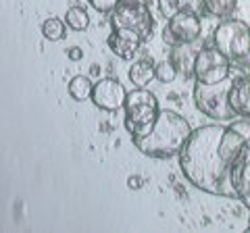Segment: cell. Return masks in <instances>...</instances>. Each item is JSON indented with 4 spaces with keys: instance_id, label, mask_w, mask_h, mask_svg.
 Returning a JSON list of instances; mask_svg holds the SVG:
<instances>
[{
    "instance_id": "8fae6325",
    "label": "cell",
    "mask_w": 250,
    "mask_h": 233,
    "mask_svg": "<svg viewBox=\"0 0 250 233\" xmlns=\"http://www.w3.org/2000/svg\"><path fill=\"white\" fill-rule=\"evenodd\" d=\"M196 54H198V48H194V44H175V46H171L169 58L175 65L177 73L186 77V79H190V77H194Z\"/></svg>"
},
{
    "instance_id": "52a82bcc",
    "label": "cell",
    "mask_w": 250,
    "mask_h": 233,
    "mask_svg": "<svg viewBox=\"0 0 250 233\" xmlns=\"http://www.w3.org/2000/svg\"><path fill=\"white\" fill-rule=\"evenodd\" d=\"M231 60L217 48L215 44H205L198 48L196 63H194V81L200 83H219L229 77Z\"/></svg>"
},
{
    "instance_id": "30bf717a",
    "label": "cell",
    "mask_w": 250,
    "mask_h": 233,
    "mask_svg": "<svg viewBox=\"0 0 250 233\" xmlns=\"http://www.w3.org/2000/svg\"><path fill=\"white\" fill-rule=\"evenodd\" d=\"M231 181H233V188H236L238 200H242V204L250 211V146L240 156L236 167H233Z\"/></svg>"
},
{
    "instance_id": "ac0fdd59",
    "label": "cell",
    "mask_w": 250,
    "mask_h": 233,
    "mask_svg": "<svg viewBox=\"0 0 250 233\" xmlns=\"http://www.w3.org/2000/svg\"><path fill=\"white\" fill-rule=\"evenodd\" d=\"M65 21H67V25L71 27L73 32H85V29L90 27V15H88V11H85L83 6H80V4L71 6V9L67 11Z\"/></svg>"
},
{
    "instance_id": "3957f363",
    "label": "cell",
    "mask_w": 250,
    "mask_h": 233,
    "mask_svg": "<svg viewBox=\"0 0 250 233\" xmlns=\"http://www.w3.org/2000/svg\"><path fill=\"white\" fill-rule=\"evenodd\" d=\"M123 111H125V129L129 131L131 139H134L150 134L161 115V106H159V98L150 90L136 88L127 92Z\"/></svg>"
},
{
    "instance_id": "7a4b0ae2",
    "label": "cell",
    "mask_w": 250,
    "mask_h": 233,
    "mask_svg": "<svg viewBox=\"0 0 250 233\" xmlns=\"http://www.w3.org/2000/svg\"><path fill=\"white\" fill-rule=\"evenodd\" d=\"M192 127L182 115L173 111H161L152 131L144 137H134V146L150 158H171L182 152Z\"/></svg>"
},
{
    "instance_id": "5bb4252c",
    "label": "cell",
    "mask_w": 250,
    "mask_h": 233,
    "mask_svg": "<svg viewBox=\"0 0 250 233\" xmlns=\"http://www.w3.org/2000/svg\"><path fill=\"white\" fill-rule=\"evenodd\" d=\"M159 4V13L165 19L175 17L179 13H196V15H205V0H156Z\"/></svg>"
},
{
    "instance_id": "d6986e66",
    "label": "cell",
    "mask_w": 250,
    "mask_h": 233,
    "mask_svg": "<svg viewBox=\"0 0 250 233\" xmlns=\"http://www.w3.org/2000/svg\"><path fill=\"white\" fill-rule=\"evenodd\" d=\"M238 6V0H205V9L208 15L217 19H228L233 15Z\"/></svg>"
},
{
    "instance_id": "5b68a950",
    "label": "cell",
    "mask_w": 250,
    "mask_h": 233,
    "mask_svg": "<svg viewBox=\"0 0 250 233\" xmlns=\"http://www.w3.org/2000/svg\"><path fill=\"white\" fill-rule=\"evenodd\" d=\"M154 19L148 9V0H119L111 13V29L125 32L146 42L152 36Z\"/></svg>"
},
{
    "instance_id": "4fadbf2b",
    "label": "cell",
    "mask_w": 250,
    "mask_h": 233,
    "mask_svg": "<svg viewBox=\"0 0 250 233\" xmlns=\"http://www.w3.org/2000/svg\"><path fill=\"white\" fill-rule=\"evenodd\" d=\"M106 44H108V48H111V52L115 54V57H119L123 60H129L138 54L140 46H142V40L125 34V32H115L113 29L111 36L106 38Z\"/></svg>"
},
{
    "instance_id": "ffe728a7",
    "label": "cell",
    "mask_w": 250,
    "mask_h": 233,
    "mask_svg": "<svg viewBox=\"0 0 250 233\" xmlns=\"http://www.w3.org/2000/svg\"><path fill=\"white\" fill-rule=\"evenodd\" d=\"M177 69L175 65L171 63V58L167 60H163V63L156 65V81H161V83H171V81H175V77H177Z\"/></svg>"
},
{
    "instance_id": "9c48e42d",
    "label": "cell",
    "mask_w": 250,
    "mask_h": 233,
    "mask_svg": "<svg viewBox=\"0 0 250 233\" xmlns=\"http://www.w3.org/2000/svg\"><path fill=\"white\" fill-rule=\"evenodd\" d=\"M127 100V90L121 81H117L115 77H103L94 83L92 92V102L96 104L100 111L106 113H117L125 106Z\"/></svg>"
},
{
    "instance_id": "9a60e30c",
    "label": "cell",
    "mask_w": 250,
    "mask_h": 233,
    "mask_svg": "<svg viewBox=\"0 0 250 233\" xmlns=\"http://www.w3.org/2000/svg\"><path fill=\"white\" fill-rule=\"evenodd\" d=\"M152 79H156V65L150 58H138L129 67V81L136 88H146Z\"/></svg>"
},
{
    "instance_id": "ba28073f",
    "label": "cell",
    "mask_w": 250,
    "mask_h": 233,
    "mask_svg": "<svg viewBox=\"0 0 250 233\" xmlns=\"http://www.w3.org/2000/svg\"><path fill=\"white\" fill-rule=\"evenodd\" d=\"M202 32L200 15L196 13H179L175 17L167 19V27L163 32V40L169 46L175 44H196Z\"/></svg>"
},
{
    "instance_id": "cb8c5ba5",
    "label": "cell",
    "mask_w": 250,
    "mask_h": 233,
    "mask_svg": "<svg viewBox=\"0 0 250 233\" xmlns=\"http://www.w3.org/2000/svg\"><path fill=\"white\" fill-rule=\"evenodd\" d=\"M248 233H250V227H248Z\"/></svg>"
},
{
    "instance_id": "44dd1931",
    "label": "cell",
    "mask_w": 250,
    "mask_h": 233,
    "mask_svg": "<svg viewBox=\"0 0 250 233\" xmlns=\"http://www.w3.org/2000/svg\"><path fill=\"white\" fill-rule=\"evenodd\" d=\"M88 4H90L96 13L111 15V13L115 11V6L119 4V0H88Z\"/></svg>"
},
{
    "instance_id": "603a6c76",
    "label": "cell",
    "mask_w": 250,
    "mask_h": 233,
    "mask_svg": "<svg viewBox=\"0 0 250 233\" xmlns=\"http://www.w3.org/2000/svg\"><path fill=\"white\" fill-rule=\"evenodd\" d=\"M67 54H69V58H71V60H80V58L83 57V52H82L80 48H71Z\"/></svg>"
},
{
    "instance_id": "6da1fadb",
    "label": "cell",
    "mask_w": 250,
    "mask_h": 233,
    "mask_svg": "<svg viewBox=\"0 0 250 233\" xmlns=\"http://www.w3.org/2000/svg\"><path fill=\"white\" fill-rule=\"evenodd\" d=\"M250 146V119L238 116L229 125H205L192 131L182 148L179 167L186 179L200 192L238 198L231 173Z\"/></svg>"
},
{
    "instance_id": "2e32d148",
    "label": "cell",
    "mask_w": 250,
    "mask_h": 233,
    "mask_svg": "<svg viewBox=\"0 0 250 233\" xmlns=\"http://www.w3.org/2000/svg\"><path fill=\"white\" fill-rule=\"evenodd\" d=\"M94 83L88 75H75L71 77V81H69V94H71L73 100L77 102H83V100L92 98V92H94Z\"/></svg>"
},
{
    "instance_id": "7c38bea8",
    "label": "cell",
    "mask_w": 250,
    "mask_h": 233,
    "mask_svg": "<svg viewBox=\"0 0 250 233\" xmlns=\"http://www.w3.org/2000/svg\"><path fill=\"white\" fill-rule=\"evenodd\" d=\"M229 102L238 116H248L250 119V73L240 75L233 79Z\"/></svg>"
},
{
    "instance_id": "8992f818",
    "label": "cell",
    "mask_w": 250,
    "mask_h": 233,
    "mask_svg": "<svg viewBox=\"0 0 250 233\" xmlns=\"http://www.w3.org/2000/svg\"><path fill=\"white\" fill-rule=\"evenodd\" d=\"M231 83H233L231 77H228V79H223L219 83L194 81L192 92H194V104H196V108L202 115L210 116V119H217V121L238 119V115L231 108V102H229Z\"/></svg>"
},
{
    "instance_id": "277c9868",
    "label": "cell",
    "mask_w": 250,
    "mask_h": 233,
    "mask_svg": "<svg viewBox=\"0 0 250 233\" xmlns=\"http://www.w3.org/2000/svg\"><path fill=\"white\" fill-rule=\"evenodd\" d=\"M213 44L233 65H250V25L240 19H223L213 32Z\"/></svg>"
},
{
    "instance_id": "7402d4cb",
    "label": "cell",
    "mask_w": 250,
    "mask_h": 233,
    "mask_svg": "<svg viewBox=\"0 0 250 233\" xmlns=\"http://www.w3.org/2000/svg\"><path fill=\"white\" fill-rule=\"evenodd\" d=\"M127 185H129L131 190H140V188L144 185V179H142L140 175H131V177H129V181H127Z\"/></svg>"
},
{
    "instance_id": "e0dca14e",
    "label": "cell",
    "mask_w": 250,
    "mask_h": 233,
    "mask_svg": "<svg viewBox=\"0 0 250 233\" xmlns=\"http://www.w3.org/2000/svg\"><path fill=\"white\" fill-rule=\"evenodd\" d=\"M67 21L65 19H59V17H50L42 23V36L50 42H59V40H65L67 36Z\"/></svg>"
}]
</instances>
